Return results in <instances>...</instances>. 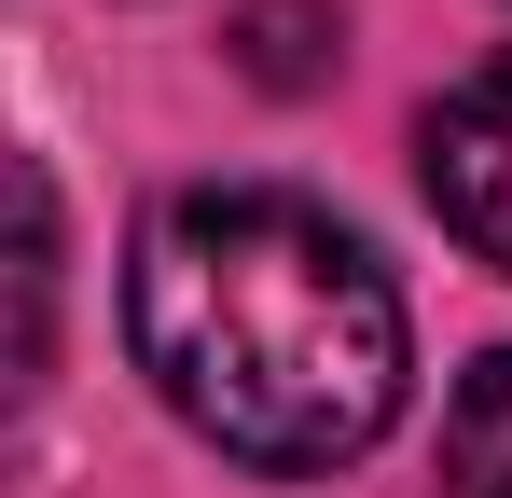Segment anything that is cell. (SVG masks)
Wrapping results in <instances>:
<instances>
[{"label":"cell","instance_id":"7a4b0ae2","mask_svg":"<svg viewBox=\"0 0 512 498\" xmlns=\"http://www.w3.org/2000/svg\"><path fill=\"white\" fill-rule=\"evenodd\" d=\"M416 166H429V208L512 277V56H499V70H471L443 111H429Z\"/></svg>","mask_w":512,"mask_h":498},{"label":"cell","instance_id":"3957f363","mask_svg":"<svg viewBox=\"0 0 512 498\" xmlns=\"http://www.w3.org/2000/svg\"><path fill=\"white\" fill-rule=\"evenodd\" d=\"M443 498H512V346H485L443 402Z\"/></svg>","mask_w":512,"mask_h":498},{"label":"cell","instance_id":"6da1fadb","mask_svg":"<svg viewBox=\"0 0 512 498\" xmlns=\"http://www.w3.org/2000/svg\"><path fill=\"white\" fill-rule=\"evenodd\" d=\"M125 346L167 388L180 429L250 457V471L374 457L388 415H402V374H416L388 263L333 208L263 194V180H208V194H167L139 222Z\"/></svg>","mask_w":512,"mask_h":498}]
</instances>
